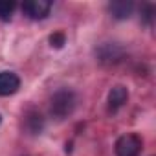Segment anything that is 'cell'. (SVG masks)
Returning <instances> with one entry per match:
<instances>
[{
    "mask_svg": "<svg viewBox=\"0 0 156 156\" xmlns=\"http://www.w3.org/2000/svg\"><path fill=\"white\" fill-rule=\"evenodd\" d=\"M127 101H129V90H127L123 85L112 87V90L108 92V110L116 112V110L121 108Z\"/></svg>",
    "mask_w": 156,
    "mask_h": 156,
    "instance_id": "obj_6",
    "label": "cell"
},
{
    "mask_svg": "<svg viewBox=\"0 0 156 156\" xmlns=\"http://www.w3.org/2000/svg\"><path fill=\"white\" fill-rule=\"evenodd\" d=\"M96 53H98V57H99L101 62H118V61H121V57H123L125 51H123L121 46L107 42V44H101L96 50Z\"/></svg>",
    "mask_w": 156,
    "mask_h": 156,
    "instance_id": "obj_5",
    "label": "cell"
},
{
    "mask_svg": "<svg viewBox=\"0 0 156 156\" xmlns=\"http://www.w3.org/2000/svg\"><path fill=\"white\" fill-rule=\"evenodd\" d=\"M143 141L138 134H123L116 141V156H140Z\"/></svg>",
    "mask_w": 156,
    "mask_h": 156,
    "instance_id": "obj_2",
    "label": "cell"
},
{
    "mask_svg": "<svg viewBox=\"0 0 156 156\" xmlns=\"http://www.w3.org/2000/svg\"><path fill=\"white\" fill-rule=\"evenodd\" d=\"M154 8L151 6V4H147L145 8H143V11H141V19H143V22L147 24V26H151L152 24V19H154Z\"/></svg>",
    "mask_w": 156,
    "mask_h": 156,
    "instance_id": "obj_10",
    "label": "cell"
},
{
    "mask_svg": "<svg viewBox=\"0 0 156 156\" xmlns=\"http://www.w3.org/2000/svg\"><path fill=\"white\" fill-rule=\"evenodd\" d=\"M64 41H66V37H64V33H61V31H57V33H53V35L50 37V44H51L53 48H62V46H64Z\"/></svg>",
    "mask_w": 156,
    "mask_h": 156,
    "instance_id": "obj_11",
    "label": "cell"
},
{
    "mask_svg": "<svg viewBox=\"0 0 156 156\" xmlns=\"http://www.w3.org/2000/svg\"><path fill=\"white\" fill-rule=\"evenodd\" d=\"M108 11L114 19H129L134 11V4L132 2H125V0H118V2H110L108 4Z\"/></svg>",
    "mask_w": 156,
    "mask_h": 156,
    "instance_id": "obj_8",
    "label": "cell"
},
{
    "mask_svg": "<svg viewBox=\"0 0 156 156\" xmlns=\"http://www.w3.org/2000/svg\"><path fill=\"white\" fill-rule=\"evenodd\" d=\"M24 127L31 134H41L44 129V118L37 110H28L24 116Z\"/></svg>",
    "mask_w": 156,
    "mask_h": 156,
    "instance_id": "obj_7",
    "label": "cell"
},
{
    "mask_svg": "<svg viewBox=\"0 0 156 156\" xmlns=\"http://www.w3.org/2000/svg\"><path fill=\"white\" fill-rule=\"evenodd\" d=\"M22 11L31 20H42L50 15L51 2L50 0H26L22 4Z\"/></svg>",
    "mask_w": 156,
    "mask_h": 156,
    "instance_id": "obj_3",
    "label": "cell"
},
{
    "mask_svg": "<svg viewBox=\"0 0 156 156\" xmlns=\"http://www.w3.org/2000/svg\"><path fill=\"white\" fill-rule=\"evenodd\" d=\"M75 105H77L75 94L70 88H61V90H57L51 96L50 110H51V116H55L57 119H64V118H68L73 112Z\"/></svg>",
    "mask_w": 156,
    "mask_h": 156,
    "instance_id": "obj_1",
    "label": "cell"
},
{
    "mask_svg": "<svg viewBox=\"0 0 156 156\" xmlns=\"http://www.w3.org/2000/svg\"><path fill=\"white\" fill-rule=\"evenodd\" d=\"M20 88V77L15 72H0V98L13 96Z\"/></svg>",
    "mask_w": 156,
    "mask_h": 156,
    "instance_id": "obj_4",
    "label": "cell"
},
{
    "mask_svg": "<svg viewBox=\"0 0 156 156\" xmlns=\"http://www.w3.org/2000/svg\"><path fill=\"white\" fill-rule=\"evenodd\" d=\"M17 9V4L13 0H0V20L2 22H9L13 13Z\"/></svg>",
    "mask_w": 156,
    "mask_h": 156,
    "instance_id": "obj_9",
    "label": "cell"
}]
</instances>
